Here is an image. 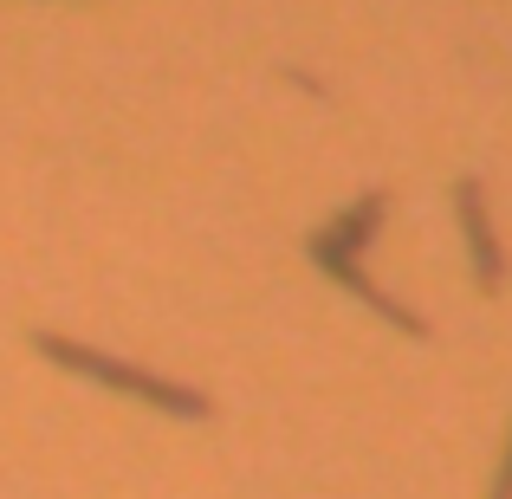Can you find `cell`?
Instances as JSON below:
<instances>
[{
  "label": "cell",
  "instance_id": "obj_1",
  "mask_svg": "<svg viewBox=\"0 0 512 499\" xmlns=\"http://www.w3.org/2000/svg\"><path fill=\"white\" fill-rule=\"evenodd\" d=\"M33 350H39L46 363H59V370L85 376V383H104V389H117V396L150 402V409L175 415V422H208V415H214V402L201 396V389L169 383V376L143 370V363L111 357V350H91V344H78V337H65V331H33Z\"/></svg>",
  "mask_w": 512,
  "mask_h": 499
},
{
  "label": "cell",
  "instance_id": "obj_2",
  "mask_svg": "<svg viewBox=\"0 0 512 499\" xmlns=\"http://www.w3.org/2000/svg\"><path fill=\"white\" fill-rule=\"evenodd\" d=\"M454 201H461V221H467V247H474V260H480V286H487V292H500L506 260H500V247H493L487 208H480V182H461V188H454Z\"/></svg>",
  "mask_w": 512,
  "mask_h": 499
}]
</instances>
